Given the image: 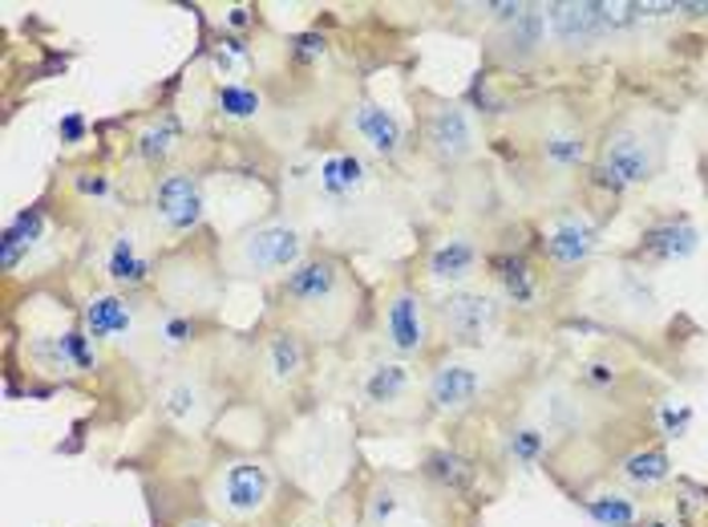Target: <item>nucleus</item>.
<instances>
[{
  "label": "nucleus",
  "mask_w": 708,
  "mask_h": 527,
  "mask_svg": "<svg viewBox=\"0 0 708 527\" xmlns=\"http://www.w3.org/2000/svg\"><path fill=\"white\" fill-rule=\"evenodd\" d=\"M356 422L365 430H381V435H397V430L413 427L425 406V382H417L413 361L393 358L385 349H376L361 361L353 382Z\"/></svg>",
  "instance_id": "f03ea898"
},
{
  "label": "nucleus",
  "mask_w": 708,
  "mask_h": 527,
  "mask_svg": "<svg viewBox=\"0 0 708 527\" xmlns=\"http://www.w3.org/2000/svg\"><path fill=\"white\" fill-rule=\"evenodd\" d=\"M183 527H227V524H215V519H190V524Z\"/></svg>",
  "instance_id": "72a5a7b5"
},
{
  "label": "nucleus",
  "mask_w": 708,
  "mask_h": 527,
  "mask_svg": "<svg viewBox=\"0 0 708 527\" xmlns=\"http://www.w3.org/2000/svg\"><path fill=\"white\" fill-rule=\"evenodd\" d=\"M252 382H255V393H259L267 406L299 398L304 386L312 382V345L304 336L292 333V329L272 325L259 336V345H255Z\"/></svg>",
  "instance_id": "9d476101"
},
{
  "label": "nucleus",
  "mask_w": 708,
  "mask_h": 527,
  "mask_svg": "<svg viewBox=\"0 0 708 527\" xmlns=\"http://www.w3.org/2000/svg\"><path fill=\"white\" fill-rule=\"evenodd\" d=\"M486 260V247L478 244V236L470 232H445L442 240H433L421 269H425V281L430 284H445V289H462L482 272Z\"/></svg>",
  "instance_id": "6ab92c4d"
},
{
  "label": "nucleus",
  "mask_w": 708,
  "mask_h": 527,
  "mask_svg": "<svg viewBox=\"0 0 708 527\" xmlns=\"http://www.w3.org/2000/svg\"><path fill=\"white\" fill-rule=\"evenodd\" d=\"M502 442H507V455L519 467H534V462H542V455H547V447H551V435L539 427V422H519V427H510L507 435H502Z\"/></svg>",
  "instance_id": "c756f323"
},
{
  "label": "nucleus",
  "mask_w": 708,
  "mask_h": 527,
  "mask_svg": "<svg viewBox=\"0 0 708 527\" xmlns=\"http://www.w3.org/2000/svg\"><path fill=\"white\" fill-rule=\"evenodd\" d=\"M203 499L223 524L259 519L276 499V471L255 455H232L210 467L203 482Z\"/></svg>",
  "instance_id": "423d86ee"
},
{
  "label": "nucleus",
  "mask_w": 708,
  "mask_h": 527,
  "mask_svg": "<svg viewBox=\"0 0 708 527\" xmlns=\"http://www.w3.org/2000/svg\"><path fill=\"white\" fill-rule=\"evenodd\" d=\"M284 471L312 495L333 491L348 475V427L336 418H312L284 442Z\"/></svg>",
  "instance_id": "6e6552de"
},
{
  "label": "nucleus",
  "mask_w": 708,
  "mask_h": 527,
  "mask_svg": "<svg viewBox=\"0 0 708 527\" xmlns=\"http://www.w3.org/2000/svg\"><path fill=\"white\" fill-rule=\"evenodd\" d=\"M264 110V94L255 86H244V81H223L215 90V114L227 118V123H255Z\"/></svg>",
  "instance_id": "cd10ccee"
},
{
  "label": "nucleus",
  "mask_w": 708,
  "mask_h": 527,
  "mask_svg": "<svg viewBox=\"0 0 708 527\" xmlns=\"http://www.w3.org/2000/svg\"><path fill=\"white\" fill-rule=\"evenodd\" d=\"M41 236H45V212L41 207H24V212L4 227V236H0V264H4V272L21 269V260L41 244Z\"/></svg>",
  "instance_id": "a878e982"
},
{
  "label": "nucleus",
  "mask_w": 708,
  "mask_h": 527,
  "mask_svg": "<svg viewBox=\"0 0 708 527\" xmlns=\"http://www.w3.org/2000/svg\"><path fill=\"white\" fill-rule=\"evenodd\" d=\"M296 527H361V524H348V519H336V516H328V511H316V516L299 519Z\"/></svg>",
  "instance_id": "473e14b6"
},
{
  "label": "nucleus",
  "mask_w": 708,
  "mask_h": 527,
  "mask_svg": "<svg viewBox=\"0 0 708 527\" xmlns=\"http://www.w3.org/2000/svg\"><path fill=\"white\" fill-rule=\"evenodd\" d=\"M163 256H158V232L150 219L142 224H118L101 244V276L110 281L114 292H138L158 281Z\"/></svg>",
  "instance_id": "ddd939ff"
},
{
  "label": "nucleus",
  "mask_w": 708,
  "mask_h": 527,
  "mask_svg": "<svg viewBox=\"0 0 708 527\" xmlns=\"http://www.w3.org/2000/svg\"><path fill=\"white\" fill-rule=\"evenodd\" d=\"M138 155H142V163H150V167H167L170 155H175L178 146H183V126H178L175 114H158L155 123L146 126L142 135H138Z\"/></svg>",
  "instance_id": "bb28decb"
},
{
  "label": "nucleus",
  "mask_w": 708,
  "mask_h": 527,
  "mask_svg": "<svg viewBox=\"0 0 708 527\" xmlns=\"http://www.w3.org/2000/svg\"><path fill=\"white\" fill-rule=\"evenodd\" d=\"M292 53H296L299 61H316V57H324V37H316V33L292 37Z\"/></svg>",
  "instance_id": "2f4dec72"
},
{
  "label": "nucleus",
  "mask_w": 708,
  "mask_h": 527,
  "mask_svg": "<svg viewBox=\"0 0 708 527\" xmlns=\"http://www.w3.org/2000/svg\"><path fill=\"white\" fill-rule=\"evenodd\" d=\"M437 345L445 349H486L502 329V296L482 289H450L433 301Z\"/></svg>",
  "instance_id": "9b49d317"
},
{
  "label": "nucleus",
  "mask_w": 708,
  "mask_h": 527,
  "mask_svg": "<svg viewBox=\"0 0 708 527\" xmlns=\"http://www.w3.org/2000/svg\"><path fill=\"white\" fill-rule=\"evenodd\" d=\"M665 146H668V123L656 118L652 110H636L616 118L608 126V135L599 143L591 175L603 192H631L640 183L656 179L665 167Z\"/></svg>",
  "instance_id": "20e7f679"
},
{
  "label": "nucleus",
  "mask_w": 708,
  "mask_h": 527,
  "mask_svg": "<svg viewBox=\"0 0 708 527\" xmlns=\"http://www.w3.org/2000/svg\"><path fill=\"white\" fill-rule=\"evenodd\" d=\"M299 260H308V232L292 215L259 219L219 244L223 276L244 284H279Z\"/></svg>",
  "instance_id": "7ed1b4c3"
},
{
  "label": "nucleus",
  "mask_w": 708,
  "mask_h": 527,
  "mask_svg": "<svg viewBox=\"0 0 708 527\" xmlns=\"http://www.w3.org/2000/svg\"><path fill=\"white\" fill-rule=\"evenodd\" d=\"M599 247V224L587 212L554 215L551 227L542 232V256L554 272H576Z\"/></svg>",
  "instance_id": "aec40b11"
},
{
  "label": "nucleus",
  "mask_w": 708,
  "mask_h": 527,
  "mask_svg": "<svg viewBox=\"0 0 708 527\" xmlns=\"http://www.w3.org/2000/svg\"><path fill=\"white\" fill-rule=\"evenodd\" d=\"M534 146V163H539L542 179H567V175H576L583 167L587 158V135L583 126L563 110H542L539 126H534L531 135Z\"/></svg>",
  "instance_id": "f3484780"
},
{
  "label": "nucleus",
  "mask_w": 708,
  "mask_h": 527,
  "mask_svg": "<svg viewBox=\"0 0 708 527\" xmlns=\"http://www.w3.org/2000/svg\"><path fill=\"white\" fill-rule=\"evenodd\" d=\"M142 316L146 304H138L126 292H89L86 304H81V329H86L98 345H122L134 353L138 345V333H142Z\"/></svg>",
  "instance_id": "a211bd4d"
},
{
  "label": "nucleus",
  "mask_w": 708,
  "mask_h": 527,
  "mask_svg": "<svg viewBox=\"0 0 708 527\" xmlns=\"http://www.w3.org/2000/svg\"><path fill=\"white\" fill-rule=\"evenodd\" d=\"M640 527H676V524H668V519H648V524H640Z\"/></svg>",
  "instance_id": "f704fd0d"
},
{
  "label": "nucleus",
  "mask_w": 708,
  "mask_h": 527,
  "mask_svg": "<svg viewBox=\"0 0 708 527\" xmlns=\"http://www.w3.org/2000/svg\"><path fill=\"white\" fill-rule=\"evenodd\" d=\"M361 313H365V284L353 272V264L336 252H308V260H299L267 292L272 325L292 329L312 349L341 345L361 325Z\"/></svg>",
  "instance_id": "f257e3e1"
},
{
  "label": "nucleus",
  "mask_w": 708,
  "mask_h": 527,
  "mask_svg": "<svg viewBox=\"0 0 708 527\" xmlns=\"http://www.w3.org/2000/svg\"><path fill=\"white\" fill-rule=\"evenodd\" d=\"M344 123H348L353 138H361V146H365L368 155L385 158V163H397V158L410 150L405 123L373 98H356L353 106H348V118H344Z\"/></svg>",
  "instance_id": "412c9836"
},
{
  "label": "nucleus",
  "mask_w": 708,
  "mask_h": 527,
  "mask_svg": "<svg viewBox=\"0 0 708 527\" xmlns=\"http://www.w3.org/2000/svg\"><path fill=\"white\" fill-rule=\"evenodd\" d=\"M413 101H417L421 155L442 170H458L462 163H470L478 150V130L462 101L442 98V94H430V90L413 94Z\"/></svg>",
  "instance_id": "1a4fd4ad"
},
{
  "label": "nucleus",
  "mask_w": 708,
  "mask_h": 527,
  "mask_svg": "<svg viewBox=\"0 0 708 527\" xmlns=\"http://www.w3.org/2000/svg\"><path fill=\"white\" fill-rule=\"evenodd\" d=\"M376 333H381V349L393 358L425 361L437 349V325H433V304L413 281H393L381 292L376 304Z\"/></svg>",
  "instance_id": "0eeeda50"
},
{
  "label": "nucleus",
  "mask_w": 708,
  "mask_h": 527,
  "mask_svg": "<svg viewBox=\"0 0 708 527\" xmlns=\"http://www.w3.org/2000/svg\"><path fill=\"white\" fill-rule=\"evenodd\" d=\"M490 390V373L474 365L470 358H442L433 361L425 373V406L442 418H465L474 414Z\"/></svg>",
  "instance_id": "2eb2a0df"
},
{
  "label": "nucleus",
  "mask_w": 708,
  "mask_h": 527,
  "mask_svg": "<svg viewBox=\"0 0 708 527\" xmlns=\"http://www.w3.org/2000/svg\"><path fill=\"white\" fill-rule=\"evenodd\" d=\"M304 199L328 224H361L376 203V175L356 150H328L304 175Z\"/></svg>",
  "instance_id": "39448f33"
},
{
  "label": "nucleus",
  "mask_w": 708,
  "mask_h": 527,
  "mask_svg": "<svg viewBox=\"0 0 708 527\" xmlns=\"http://www.w3.org/2000/svg\"><path fill=\"white\" fill-rule=\"evenodd\" d=\"M697 244H700L697 224L685 219V215H668V219H656L652 227H643L636 260H648V264H672V260L692 256Z\"/></svg>",
  "instance_id": "5701e85b"
},
{
  "label": "nucleus",
  "mask_w": 708,
  "mask_h": 527,
  "mask_svg": "<svg viewBox=\"0 0 708 527\" xmlns=\"http://www.w3.org/2000/svg\"><path fill=\"white\" fill-rule=\"evenodd\" d=\"M587 511H591V519H596V524H603V527H636V519H640L636 504H631L628 495H620V491L587 499Z\"/></svg>",
  "instance_id": "7c9ffc66"
},
{
  "label": "nucleus",
  "mask_w": 708,
  "mask_h": 527,
  "mask_svg": "<svg viewBox=\"0 0 708 527\" xmlns=\"http://www.w3.org/2000/svg\"><path fill=\"white\" fill-rule=\"evenodd\" d=\"M433 491L425 479L413 475H376L373 487L361 499V527H430L433 524Z\"/></svg>",
  "instance_id": "4468645a"
},
{
  "label": "nucleus",
  "mask_w": 708,
  "mask_h": 527,
  "mask_svg": "<svg viewBox=\"0 0 708 527\" xmlns=\"http://www.w3.org/2000/svg\"><path fill=\"white\" fill-rule=\"evenodd\" d=\"M29 358H33L37 370L45 373H94L98 370V341L86 333V329H69V333L57 336H37L29 345Z\"/></svg>",
  "instance_id": "4be33fe9"
},
{
  "label": "nucleus",
  "mask_w": 708,
  "mask_h": 527,
  "mask_svg": "<svg viewBox=\"0 0 708 527\" xmlns=\"http://www.w3.org/2000/svg\"><path fill=\"white\" fill-rule=\"evenodd\" d=\"M203 215H207V203H203L199 175L190 170H167L163 179H155L150 187V227L158 236H187V232H199Z\"/></svg>",
  "instance_id": "dca6fc26"
},
{
  "label": "nucleus",
  "mask_w": 708,
  "mask_h": 527,
  "mask_svg": "<svg viewBox=\"0 0 708 527\" xmlns=\"http://www.w3.org/2000/svg\"><path fill=\"white\" fill-rule=\"evenodd\" d=\"M421 479L430 482L433 491H442L445 499H462V495L474 491L478 482V467L465 455L450 447H433L425 450V459H421Z\"/></svg>",
  "instance_id": "b1692460"
},
{
  "label": "nucleus",
  "mask_w": 708,
  "mask_h": 527,
  "mask_svg": "<svg viewBox=\"0 0 708 527\" xmlns=\"http://www.w3.org/2000/svg\"><path fill=\"white\" fill-rule=\"evenodd\" d=\"M219 406H223L219 386H215L210 370L199 365V361H178L158 382V410H163V418L175 430L203 435L215 422Z\"/></svg>",
  "instance_id": "f8f14e48"
},
{
  "label": "nucleus",
  "mask_w": 708,
  "mask_h": 527,
  "mask_svg": "<svg viewBox=\"0 0 708 527\" xmlns=\"http://www.w3.org/2000/svg\"><path fill=\"white\" fill-rule=\"evenodd\" d=\"M620 475L631 487H656V482H665L672 475V462H668V455L660 447H640L620 462Z\"/></svg>",
  "instance_id": "c85d7f7f"
},
{
  "label": "nucleus",
  "mask_w": 708,
  "mask_h": 527,
  "mask_svg": "<svg viewBox=\"0 0 708 527\" xmlns=\"http://www.w3.org/2000/svg\"><path fill=\"white\" fill-rule=\"evenodd\" d=\"M490 272H494V281H499L502 296H507L510 304L531 309V304L539 301V272H534L522 256H510V252L490 256Z\"/></svg>",
  "instance_id": "393cba45"
}]
</instances>
